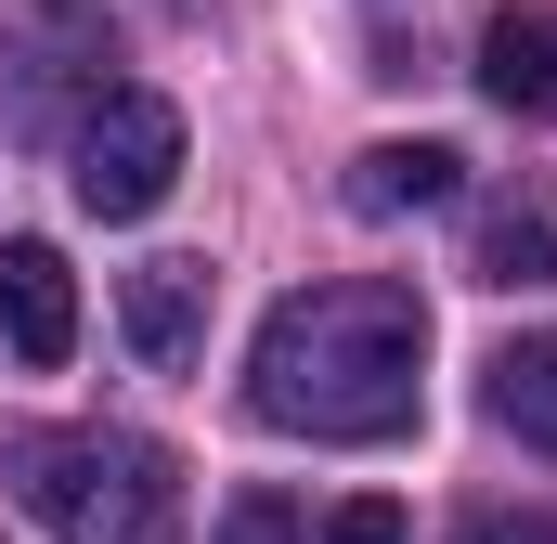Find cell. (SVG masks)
<instances>
[{"label":"cell","instance_id":"1","mask_svg":"<svg viewBox=\"0 0 557 544\" xmlns=\"http://www.w3.org/2000/svg\"><path fill=\"white\" fill-rule=\"evenodd\" d=\"M428 403V298L389 272H337L260 311L247 415L285 441H403Z\"/></svg>","mask_w":557,"mask_h":544},{"label":"cell","instance_id":"2","mask_svg":"<svg viewBox=\"0 0 557 544\" xmlns=\"http://www.w3.org/2000/svg\"><path fill=\"white\" fill-rule=\"evenodd\" d=\"M13 493L52 544H182V467L131 428H26Z\"/></svg>","mask_w":557,"mask_h":544},{"label":"cell","instance_id":"3","mask_svg":"<svg viewBox=\"0 0 557 544\" xmlns=\"http://www.w3.org/2000/svg\"><path fill=\"white\" fill-rule=\"evenodd\" d=\"M182 182V104L169 91H104L78 131V208L91 221H156Z\"/></svg>","mask_w":557,"mask_h":544},{"label":"cell","instance_id":"4","mask_svg":"<svg viewBox=\"0 0 557 544\" xmlns=\"http://www.w3.org/2000/svg\"><path fill=\"white\" fill-rule=\"evenodd\" d=\"M0 337L26 363H65L78 350V272H65V247H39V234L0 247Z\"/></svg>","mask_w":557,"mask_h":544},{"label":"cell","instance_id":"5","mask_svg":"<svg viewBox=\"0 0 557 544\" xmlns=\"http://www.w3.org/2000/svg\"><path fill=\"white\" fill-rule=\"evenodd\" d=\"M117 324H131V350L156 376H182L195 350H208V260H143L117 285Z\"/></svg>","mask_w":557,"mask_h":544},{"label":"cell","instance_id":"6","mask_svg":"<svg viewBox=\"0 0 557 544\" xmlns=\"http://www.w3.org/2000/svg\"><path fill=\"white\" fill-rule=\"evenodd\" d=\"M467 272L480 285H557V195L545 182H519V195H493L467 221Z\"/></svg>","mask_w":557,"mask_h":544},{"label":"cell","instance_id":"7","mask_svg":"<svg viewBox=\"0 0 557 544\" xmlns=\"http://www.w3.org/2000/svg\"><path fill=\"white\" fill-rule=\"evenodd\" d=\"M454 182H467V156H454V143H363V156H350V208H363V221L441 208Z\"/></svg>","mask_w":557,"mask_h":544},{"label":"cell","instance_id":"8","mask_svg":"<svg viewBox=\"0 0 557 544\" xmlns=\"http://www.w3.org/2000/svg\"><path fill=\"white\" fill-rule=\"evenodd\" d=\"M480 91L519 118V104H557V13H493L480 26Z\"/></svg>","mask_w":557,"mask_h":544},{"label":"cell","instance_id":"9","mask_svg":"<svg viewBox=\"0 0 557 544\" xmlns=\"http://www.w3.org/2000/svg\"><path fill=\"white\" fill-rule=\"evenodd\" d=\"M480 403H493V428H506V441L557 454V337H506V350H493V390H480Z\"/></svg>","mask_w":557,"mask_h":544},{"label":"cell","instance_id":"10","mask_svg":"<svg viewBox=\"0 0 557 544\" xmlns=\"http://www.w3.org/2000/svg\"><path fill=\"white\" fill-rule=\"evenodd\" d=\"M324 544H416V519H403L389 493H350V506L324 519Z\"/></svg>","mask_w":557,"mask_h":544},{"label":"cell","instance_id":"11","mask_svg":"<svg viewBox=\"0 0 557 544\" xmlns=\"http://www.w3.org/2000/svg\"><path fill=\"white\" fill-rule=\"evenodd\" d=\"M221 544H298V506L285 493H234L221 506Z\"/></svg>","mask_w":557,"mask_h":544},{"label":"cell","instance_id":"12","mask_svg":"<svg viewBox=\"0 0 557 544\" xmlns=\"http://www.w3.org/2000/svg\"><path fill=\"white\" fill-rule=\"evenodd\" d=\"M454 544H557V519H545V506H467Z\"/></svg>","mask_w":557,"mask_h":544}]
</instances>
